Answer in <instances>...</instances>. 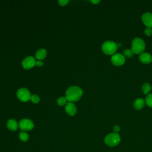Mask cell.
I'll return each instance as SVG.
<instances>
[{
  "label": "cell",
  "instance_id": "cell-5",
  "mask_svg": "<svg viewBox=\"0 0 152 152\" xmlns=\"http://www.w3.org/2000/svg\"><path fill=\"white\" fill-rule=\"evenodd\" d=\"M17 96L20 100L25 102L30 100L31 96L28 89L21 88L17 91Z\"/></svg>",
  "mask_w": 152,
  "mask_h": 152
},
{
  "label": "cell",
  "instance_id": "cell-10",
  "mask_svg": "<svg viewBox=\"0 0 152 152\" xmlns=\"http://www.w3.org/2000/svg\"><path fill=\"white\" fill-rule=\"evenodd\" d=\"M139 59L144 64H148L152 62V56L147 52H143L139 56Z\"/></svg>",
  "mask_w": 152,
  "mask_h": 152
},
{
  "label": "cell",
  "instance_id": "cell-18",
  "mask_svg": "<svg viewBox=\"0 0 152 152\" xmlns=\"http://www.w3.org/2000/svg\"><path fill=\"white\" fill-rule=\"evenodd\" d=\"M66 99L65 97H61L57 99V103L58 105L62 106L66 103Z\"/></svg>",
  "mask_w": 152,
  "mask_h": 152
},
{
  "label": "cell",
  "instance_id": "cell-19",
  "mask_svg": "<svg viewBox=\"0 0 152 152\" xmlns=\"http://www.w3.org/2000/svg\"><path fill=\"white\" fill-rule=\"evenodd\" d=\"M124 55L125 56L127 57V58H131L132 57L133 55H134V53L132 52V50L131 49H125L124 50Z\"/></svg>",
  "mask_w": 152,
  "mask_h": 152
},
{
  "label": "cell",
  "instance_id": "cell-4",
  "mask_svg": "<svg viewBox=\"0 0 152 152\" xmlns=\"http://www.w3.org/2000/svg\"><path fill=\"white\" fill-rule=\"evenodd\" d=\"M121 141V138L118 133H110L104 138V142L106 145L113 147L118 145Z\"/></svg>",
  "mask_w": 152,
  "mask_h": 152
},
{
  "label": "cell",
  "instance_id": "cell-3",
  "mask_svg": "<svg viewBox=\"0 0 152 152\" xmlns=\"http://www.w3.org/2000/svg\"><path fill=\"white\" fill-rule=\"evenodd\" d=\"M118 49L117 44L110 40H107L103 43L102 45V50L104 53L107 55H113L115 54Z\"/></svg>",
  "mask_w": 152,
  "mask_h": 152
},
{
  "label": "cell",
  "instance_id": "cell-12",
  "mask_svg": "<svg viewBox=\"0 0 152 152\" xmlns=\"http://www.w3.org/2000/svg\"><path fill=\"white\" fill-rule=\"evenodd\" d=\"M145 101L142 98H138L135 99L134 102V107L137 110H141L144 106Z\"/></svg>",
  "mask_w": 152,
  "mask_h": 152
},
{
  "label": "cell",
  "instance_id": "cell-6",
  "mask_svg": "<svg viewBox=\"0 0 152 152\" xmlns=\"http://www.w3.org/2000/svg\"><path fill=\"white\" fill-rule=\"evenodd\" d=\"M19 127L22 131H30L34 127L32 121L28 119H23L19 122Z\"/></svg>",
  "mask_w": 152,
  "mask_h": 152
},
{
  "label": "cell",
  "instance_id": "cell-13",
  "mask_svg": "<svg viewBox=\"0 0 152 152\" xmlns=\"http://www.w3.org/2000/svg\"><path fill=\"white\" fill-rule=\"evenodd\" d=\"M47 52L45 49H39L35 53V57L39 61H41L45 58L46 56Z\"/></svg>",
  "mask_w": 152,
  "mask_h": 152
},
{
  "label": "cell",
  "instance_id": "cell-9",
  "mask_svg": "<svg viewBox=\"0 0 152 152\" xmlns=\"http://www.w3.org/2000/svg\"><path fill=\"white\" fill-rule=\"evenodd\" d=\"M141 20L147 27H152V13L147 12L142 14Z\"/></svg>",
  "mask_w": 152,
  "mask_h": 152
},
{
  "label": "cell",
  "instance_id": "cell-24",
  "mask_svg": "<svg viewBox=\"0 0 152 152\" xmlns=\"http://www.w3.org/2000/svg\"><path fill=\"white\" fill-rule=\"evenodd\" d=\"M36 65L39 66V67H40V66H42L43 65V62L41 61H36Z\"/></svg>",
  "mask_w": 152,
  "mask_h": 152
},
{
  "label": "cell",
  "instance_id": "cell-21",
  "mask_svg": "<svg viewBox=\"0 0 152 152\" xmlns=\"http://www.w3.org/2000/svg\"><path fill=\"white\" fill-rule=\"evenodd\" d=\"M144 33L148 36H151L152 34V28H151V27H147L144 30Z\"/></svg>",
  "mask_w": 152,
  "mask_h": 152
},
{
  "label": "cell",
  "instance_id": "cell-16",
  "mask_svg": "<svg viewBox=\"0 0 152 152\" xmlns=\"http://www.w3.org/2000/svg\"><path fill=\"white\" fill-rule=\"evenodd\" d=\"M19 138L20 139V140H21L22 141H27L28 139V134L24 132V131H21L20 132L19 134Z\"/></svg>",
  "mask_w": 152,
  "mask_h": 152
},
{
  "label": "cell",
  "instance_id": "cell-17",
  "mask_svg": "<svg viewBox=\"0 0 152 152\" xmlns=\"http://www.w3.org/2000/svg\"><path fill=\"white\" fill-rule=\"evenodd\" d=\"M145 103L148 106L152 108V94H148L145 99Z\"/></svg>",
  "mask_w": 152,
  "mask_h": 152
},
{
  "label": "cell",
  "instance_id": "cell-2",
  "mask_svg": "<svg viewBox=\"0 0 152 152\" xmlns=\"http://www.w3.org/2000/svg\"><path fill=\"white\" fill-rule=\"evenodd\" d=\"M145 48L144 41L140 37H135L131 43V50L135 54H141L143 53Z\"/></svg>",
  "mask_w": 152,
  "mask_h": 152
},
{
  "label": "cell",
  "instance_id": "cell-23",
  "mask_svg": "<svg viewBox=\"0 0 152 152\" xmlns=\"http://www.w3.org/2000/svg\"><path fill=\"white\" fill-rule=\"evenodd\" d=\"M120 130V127L119 125H115L113 127V131L115 133H118Z\"/></svg>",
  "mask_w": 152,
  "mask_h": 152
},
{
  "label": "cell",
  "instance_id": "cell-20",
  "mask_svg": "<svg viewBox=\"0 0 152 152\" xmlns=\"http://www.w3.org/2000/svg\"><path fill=\"white\" fill-rule=\"evenodd\" d=\"M30 100L31 101L34 103H37L39 102V97L36 95V94H33L31 96V98H30Z\"/></svg>",
  "mask_w": 152,
  "mask_h": 152
},
{
  "label": "cell",
  "instance_id": "cell-22",
  "mask_svg": "<svg viewBox=\"0 0 152 152\" xmlns=\"http://www.w3.org/2000/svg\"><path fill=\"white\" fill-rule=\"evenodd\" d=\"M69 2V1L68 0H59L58 1V4L61 5V6H64V5H66L68 2Z\"/></svg>",
  "mask_w": 152,
  "mask_h": 152
},
{
  "label": "cell",
  "instance_id": "cell-11",
  "mask_svg": "<svg viewBox=\"0 0 152 152\" xmlns=\"http://www.w3.org/2000/svg\"><path fill=\"white\" fill-rule=\"evenodd\" d=\"M66 112L71 116H74L77 112V108L72 102H69L65 106Z\"/></svg>",
  "mask_w": 152,
  "mask_h": 152
},
{
  "label": "cell",
  "instance_id": "cell-8",
  "mask_svg": "<svg viewBox=\"0 0 152 152\" xmlns=\"http://www.w3.org/2000/svg\"><path fill=\"white\" fill-rule=\"evenodd\" d=\"M36 60L33 56L26 57L22 62V66L26 69H30L36 65Z\"/></svg>",
  "mask_w": 152,
  "mask_h": 152
},
{
  "label": "cell",
  "instance_id": "cell-15",
  "mask_svg": "<svg viewBox=\"0 0 152 152\" xmlns=\"http://www.w3.org/2000/svg\"><path fill=\"white\" fill-rule=\"evenodd\" d=\"M151 89V85L148 83H145L142 86V91L144 94H148L150 92Z\"/></svg>",
  "mask_w": 152,
  "mask_h": 152
},
{
  "label": "cell",
  "instance_id": "cell-14",
  "mask_svg": "<svg viewBox=\"0 0 152 152\" xmlns=\"http://www.w3.org/2000/svg\"><path fill=\"white\" fill-rule=\"evenodd\" d=\"M7 128L11 131H15L18 128V124L14 119H10L7 124Z\"/></svg>",
  "mask_w": 152,
  "mask_h": 152
},
{
  "label": "cell",
  "instance_id": "cell-25",
  "mask_svg": "<svg viewBox=\"0 0 152 152\" xmlns=\"http://www.w3.org/2000/svg\"><path fill=\"white\" fill-rule=\"evenodd\" d=\"M91 2L93 3V4H99V2H100V1H97V0H96V1H94V0H93V1H91Z\"/></svg>",
  "mask_w": 152,
  "mask_h": 152
},
{
  "label": "cell",
  "instance_id": "cell-7",
  "mask_svg": "<svg viewBox=\"0 0 152 152\" xmlns=\"http://www.w3.org/2000/svg\"><path fill=\"white\" fill-rule=\"evenodd\" d=\"M110 61L114 65L119 66L122 65L125 63V59L123 55L121 53H115L112 56Z\"/></svg>",
  "mask_w": 152,
  "mask_h": 152
},
{
  "label": "cell",
  "instance_id": "cell-1",
  "mask_svg": "<svg viewBox=\"0 0 152 152\" xmlns=\"http://www.w3.org/2000/svg\"><path fill=\"white\" fill-rule=\"evenodd\" d=\"M66 99L69 102L78 100L83 95L82 89L77 86H72L67 89L65 93Z\"/></svg>",
  "mask_w": 152,
  "mask_h": 152
}]
</instances>
